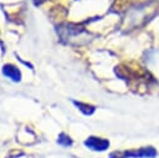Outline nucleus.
Returning a JSON list of instances; mask_svg holds the SVG:
<instances>
[{
  "instance_id": "obj_1",
  "label": "nucleus",
  "mask_w": 159,
  "mask_h": 158,
  "mask_svg": "<svg viewBox=\"0 0 159 158\" xmlns=\"http://www.w3.org/2000/svg\"><path fill=\"white\" fill-rule=\"evenodd\" d=\"M86 146L89 147L91 149H94V151H104L106 148H108L109 142L107 139H103V138L91 137L86 141Z\"/></svg>"
},
{
  "instance_id": "obj_2",
  "label": "nucleus",
  "mask_w": 159,
  "mask_h": 158,
  "mask_svg": "<svg viewBox=\"0 0 159 158\" xmlns=\"http://www.w3.org/2000/svg\"><path fill=\"white\" fill-rule=\"evenodd\" d=\"M4 73L6 76H9L10 78H12L14 81H19L20 80V72H19V70L16 67L11 66V65H7V66L4 67Z\"/></svg>"
},
{
  "instance_id": "obj_3",
  "label": "nucleus",
  "mask_w": 159,
  "mask_h": 158,
  "mask_svg": "<svg viewBox=\"0 0 159 158\" xmlns=\"http://www.w3.org/2000/svg\"><path fill=\"white\" fill-rule=\"evenodd\" d=\"M76 105L80 107V109L82 111V112H84L86 114H89V113H92L93 111H94V108L92 107V106H88V105H83V103H77L76 102Z\"/></svg>"
},
{
  "instance_id": "obj_4",
  "label": "nucleus",
  "mask_w": 159,
  "mask_h": 158,
  "mask_svg": "<svg viewBox=\"0 0 159 158\" xmlns=\"http://www.w3.org/2000/svg\"><path fill=\"white\" fill-rule=\"evenodd\" d=\"M58 142H60L61 144H65V146H68V144H71V139H70L67 136H65V134H61V136H60V138H58Z\"/></svg>"
}]
</instances>
